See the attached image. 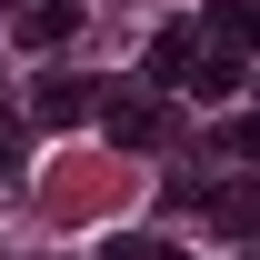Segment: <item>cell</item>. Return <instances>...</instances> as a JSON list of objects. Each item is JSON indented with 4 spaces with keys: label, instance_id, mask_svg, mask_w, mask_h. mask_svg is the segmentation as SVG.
<instances>
[{
    "label": "cell",
    "instance_id": "1",
    "mask_svg": "<svg viewBox=\"0 0 260 260\" xmlns=\"http://www.w3.org/2000/svg\"><path fill=\"white\" fill-rule=\"evenodd\" d=\"M110 130H120L130 150H150V140H160V100H130V90H110Z\"/></svg>",
    "mask_w": 260,
    "mask_h": 260
},
{
    "label": "cell",
    "instance_id": "2",
    "mask_svg": "<svg viewBox=\"0 0 260 260\" xmlns=\"http://www.w3.org/2000/svg\"><path fill=\"white\" fill-rule=\"evenodd\" d=\"M70 30H80V10H70V0H40L30 20H20V40H30V50H60Z\"/></svg>",
    "mask_w": 260,
    "mask_h": 260
},
{
    "label": "cell",
    "instance_id": "3",
    "mask_svg": "<svg viewBox=\"0 0 260 260\" xmlns=\"http://www.w3.org/2000/svg\"><path fill=\"white\" fill-rule=\"evenodd\" d=\"M80 110H90L80 80H40V120H80Z\"/></svg>",
    "mask_w": 260,
    "mask_h": 260
},
{
    "label": "cell",
    "instance_id": "4",
    "mask_svg": "<svg viewBox=\"0 0 260 260\" xmlns=\"http://www.w3.org/2000/svg\"><path fill=\"white\" fill-rule=\"evenodd\" d=\"M210 20H220L230 40H250V50H260V0H210Z\"/></svg>",
    "mask_w": 260,
    "mask_h": 260
},
{
    "label": "cell",
    "instance_id": "5",
    "mask_svg": "<svg viewBox=\"0 0 260 260\" xmlns=\"http://www.w3.org/2000/svg\"><path fill=\"white\" fill-rule=\"evenodd\" d=\"M150 70H160V80H170V70H190V30H160V40H150Z\"/></svg>",
    "mask_w": 260,
    "mask_h": 260
},
{
    "label": "cell",
    "instance_id": "6",
    "mask_svg": "<svg viewBox=\"0 0 260 260\" xmlns=\"http://www.w3.org/2000/svg\"><path fill=\"white\" fill-rule=\"evenodd\" d=\"M220 150H230V160H260V120H230V130H220Z\"/></svg>",
    "mask_w": 260,
    "mask_h": 260
},
{
    "label": "cell",
    "instance_id": "7",
    "mask_svg": "<svg viewBox=\"0 0 260 260\" xmlns=\"http://www.w3.org/2000/svg\"><path fill=\"white\" fill-rule=\"evenodd\" d=\"M10 170H20V140H10V130H0V180H10Z\"/></svg>",
    "mask_w": 260,
    "mask_h": 260
},
{
    "label": "cell",
    "instance_id": "8",
    "mask_svg": "<svg viewBox=\"0 0 260 260\" xmlns=\"http://www.w3.org/2000/svg\"><path fill=\"white\" fill-rule=\"evenodd\" d=\"M110 260H130V250H110Z\"/></svg>",
    "mask_w": 260,
    "mask_h": 260
}]
</instances>
